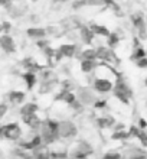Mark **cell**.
<instances>
[{
  "label": "cell",
  "mask_w": 147,
  "mask_h": 159,
  "mask_svg": "<svg viewBox=\"0 0 147 159\" xmlns=\"http://www.w3.org/2000/svg\"><path fill=\"white\" fill-rule=\"evenodd\" d=\"M38 104L36 103H26L20 107V114L22 116H28V114H35L38 111Z\"/></svg>",
  "instance_id": "obj_19"
},
{
  "label": "cell",
  "mask_w": 147,
  "mask_h": 159,
  "mask_svg": "<svg viewBox=\"0 0 147 159\" xmlns=\"http://www.w3.org/2000/svg\"><path fill=\"white\" fill-rule=\"evenodd\" d=\"M12 2H13V0H0V6L7 10V9L12 6Z\"/></svg>",
  "instance_id": "obj_36"
},
{
  "label": "cell",
  "mask_w": 147,
  "mask_h": 159,
  "mask_svg": "<svg viewBox=\"0 0 147 159\" xmlns=\"http://www.w3.org/2000/svg\"><path fill=\"white\" fill-rule=\"evenodd\" d=\"M94 88L95 91L100 93V94H107L113 90V83L110 78H102V77H98L95 81H94Z\"/></svg>",
  "instance_id": "obj_9"
},
{
  "label": "cell",
  "mask_w": 147,
  "mask_h": 159,
  "mask_svg": "<svg viewBox=\"0 0 147 159\" xmlns=\"http://www.w3.org/2000/svg\"><path fill=\"white\" fill-rule=\"evenodd\" d=\"M2 136H3V126L0 125V138H2Z\"/></svg>",
  "instance_id": "obj_41"
},
{
  "label": "cell",
  "mask_w": 147,
  "mask_h": 159,
  "mask_svg": "<svg viewBox=\"0 0 147 159\" xmlns=\"http://www.w3.org/2000/svg\"><path fill=\"white\" fill-rule=\"evenodd\" d=\"M95 100L97 98L89 93V90H81L80 94H78V101H80L81 104H89V103L93 104Z\"/></svg>",
  "instance_id": "obj_17"
},
{
  "label": "cell",
  "mask_w": 147,
  "mask_h": 159,
  "mask_svg": "<svg viewBox=\"0 0 147 159\" xmlns=\"http://www.w3.org/2000/svg\"><path fill=\"white\" fill-rule=\"evenodd\" d=\"M97 67H98L97 61H89V59H81V71L85 72V74H89V72H93Z\"/></svg>",
  "instance_id": "obj_18"
},
{
  "label": "cell",
  "mask_w": 147,
  "mask_h": 159,
  "mask_svg": "<svg viewBox=\"0 0 147 159\" xmlns=\"http://www.w3.org/2000/svg\"><path fill=\"white\" fill-rule=\"evenodd\" d=\"M113 91L114 96L117 97L123 104H130V98L133 97V90L128 87V84L121 77H118L115 80V84L113 85Z\"/></svg>",
  "instance_id": "obj_2"
},
{
  "label": "cell",
  "mask_w": 147,
  "mask_h": 159,
  "mask_svg": "<svg viewBox=\"0 0 147 159\" xmlns=\"http://www.w3.org/2000/svg\"><path fill=\"white\" fill-rule=\"evenodd\" d=\"M0 48L6 54H15L16 52V42L9 34L0 35Z\"/></svg>",
  "instance_id": "obj_8"
},
{
  "label": "cell",
  "mask_w": 147,
  "mask_h": 159,
  "mask_svg": "<svg viewBox=\"0 0 147 159\" xmlns=\"http://www.w3.org/2000/svg\"><path fill=\"white\" fill-rule=\"evenodd\" d=\"M26 34L30 39H43L46 38V32H45V28H29L26 30Z\"/></svg>",
  "instance_id": "obj_15"
},
{
  "label": "cell",
  "mask_w": 147,
  "mask_h": 159,
  "mask_svg": "<svg viewBox=\"0 0 147 159\" xmlns=\"http://www.w3.org/2000/svg\"><path fill=\"white\" fill-rule=\"evenodd\" d=\"M28 12V3L23 2V0H13L12 6L7 9L9 16L12 19H19V17H23Z\"/></svg>",
  "instance_id": "obj_3"
},
{
  "label": "cell",
  "mask_w": 147,
  "mask_h": 159,
  "mask_svg": "<svg viewBox=\"0 0 147 159\" xmlns=\"http://www.w3.org/2000/svg\"><path fill=\"white\" fill-rule=\"evenodd\" d=\"M7 104H6V103H0V120H2V119L4 117V116H6V113H7Z\"/></svg>",
  "instance_id": "obj_27"
},
{
  "label": "cell",
  "mask_w": 147,
  "mask_h": 159,
  "mask_svg": "<svg viewBox=\"0 0 147 159\" xmlns=\"http://www.w3.org/2000/svg\"><path fill=\"white\" fill-rule=\"evenodd\" d=\"M130 159H146V156L144 155H134V156H131Z\"/></svg>",
  "instance_id": "obj_39"
},
{
  "label": "cell",
  "mask_w": 147,
  "mask_h": 159,
  "mask_svg": "<svg viewBox=\"0 0 147 159\" xmlns=\"http://www.w3.org/2000/svg\"><path fill=\"white\" fill-rule=\"evenodd\" d=\"M32 2H38V0H32Z\"/></svg>",
  "instance_id": "obj_43"
},
{
  "label": "cell",
  "mask_w": 147,
  "mask_h": 159,
  "mask_svg": "<svg viewBox=\"0 0 147 159\" xmlns=\"http://www.w3.org/2000/svg\"><path fill=\"white\" fill-rule=\"evenodd\" d=\"M120 41H121V36H120L117 32H110V35L107 36V45H108V48H111V49H114V48L120 43Z\"/></svg>",
  "instance_id": "obj_21"
},
{
  "label": "cell",
  "mask_w": 147,
  "mask_h": 159,
  "mask_svg": "<svg viewBox=\"0 0 147 159\" xmlns=\"http://www.w3.org/2000/svg\"><path fill=\"white\" fill-rule=\"evenodd\" d=\"M75 100H76V96H75V94H74L72 91H69V90L65 93V96H63V98H62L63 103H67V104H69V106H71Z\"/></svg>",
  "instance_id": "obj_25"
},
{
  "label": "cell",
  "mask_w": 147,
  "mask_h": 159,
  "mask_svg": "<svg viewBox=\"0 0 147 159\" xmlns=\"http://www.w3.org/2000/svg\"><path fill=\"white\" fill-rule=\"evenodd\" d=\"M88 28L91 29V32H93L95 36H104V38H107L110 35V32H111L107 26L100 25V23H89Z\"/></svg>",
  "instance_id": "obj_14"
},
{
  "label": "cell",
  "mask_w": 147,
  "mask_h": 159,
  "mask_svg": "<svg viewBox=\"0 0 147 159\" xmlns=\"http://www.w3.org/2000/svg\"><path fill=\"white\" fill-rule=\"evenodd\" d=\"M58 51L61 52V55H62L63 58H74L78 48L74 43H63V45H61L58 48Z\"/></svg>",
  "instance_id": "obj_12"
},
{
  "label": "cell",
  "mask_w": 147,
  "mask_h": 159,
  "mask_svg": "<svg viewBox=\"0 0 147 159\" xmlns=\"http://www.w3.org/2000/svg\"><path fill=\"white\" fill-rule=\"evenodd\" d=\"M95 52H97V59H101L104 62H118L114 49H111L108 46H98V48H95Z\"/></svg>",
  "instance_id": "obj_7"
},
{
  "label": "cell",
  "mask_w": 147,
  "mask_h": 159,
  "mask_svg": "<svg viewBox=\"0 0 147 159\" xmlns=\"http://www.w3.org/2000/svg\"><path fill=\"white\" fill-rule=\"evenodd\" d=\"M111 138H113L114 140H121V139H127V138H128V133H127V132H124V130H115Z\"/></svg>",
  "instance_id": "obj_26"
},
{
  "label": "cell",
  "mask_w": 147,
  "mask_h": 159,
  "mask_svg": "<svg viewBox=\"0 0 147 159\" xmlns=\"http://www.w3.org/2000/svg\"><path fill=\"white\" fill-rule=\"evenodd\" d=\"M133 46H134V48H139V46H141V43H140V39L137 38V36H134V38H133Z\"/></svg>",
  "instance_id": "obj_38"
},
{
  "label": "cell",
  "mask_w": 147,
  "mask_h": 159,
  "mask_svg": "<svg viewBox=\"0 0 147 159\" xmlns=\"http://www.w3.org/2000/svg\"><path fill=\"white\" fill-rule=\"evenodd\" d=\"M36 45H38L39 49H43V48H46V46L49 45V41H46L45 38H43V39H38V41H36Z\"/></svg>",
  "instance_id": "obj_29"
},
{
  "label": "cell",
  "mask_w": 147,
  "mask_h": 159,
  "mask_svg": "<svg viewBox=\"0 0 147 159\" xmlns=\"http://www.w3.org/2000/svg\"><path fill=\"white\" fill-rule=\"evenodd\" d=\"M22 136V129L20 125L13 121V123H7L3 126V138L9 139V140H17Z\"/></svg>",
  "instance_id": "obj_6"
},
{
  "label": "cell",
  "mask_w": 147,
  "mask_h": 159,
  "mask_svg": "<svg viewBox=\"0 0 147 159\" xmlns=\"http://www.w3.org/2000/svg\"><path fill=\"white\" fill-rule=\"evenodd\" d=\"M2 23V29H3V34H9L10 29H12V25L9 22H0Z\"/></svg>",
  "instance_id": "obj_33"
},
{
  "label": "cell",
  "mask_w": 147,
  "mask_h": 159,
  "mask_svg": "<svg viewBox=\"0 0 147 159\" xmlns=\"http://www.w3.org/2000/svg\"><path fill=\"white\" fill-rule=\"evenodd\" d=\"M33 159H50V156L48 152H38V153L33 156Z\"/></svg>",
  "instance_id": "obj_32"
},
{
  "label": "cell",
  "mask_w": 147,
  "mask_h": 159,
  "mask_svg": "<svg viewBox=\"0 0 147 159\" xmlns=\"http://www.w3.org/2000/svg\"><path fill=\"white\" fill-rule=\"evenodd\" d=\"M22 65H23V68H25L28 72H33V74L45 70V67H42L41 64H38L32 57H28V58L23 59V61H22Z\"/></svg>",
  "instance_id": "obj_10"
},
{
  "label": "cell",
  "mask_w": 147,
  "mask_h": 159,
  "mask_svg": "<svg viewBox=\"0 0 147 159\" xmlns=\"http://www.w3.org/2000/svg\"><path fill=\"white\" fill-rule=\"evenodd\" d=\"M93 104H94V107H95V109H104L105 106H107V101H105V100H95Z\"/></svg>",
  "instance_id": "obj_31"
},
{
  "label": "cell",
  "mask_w": 147,
  "mask_h": 159,
  "mask_svg": "<svg viewBox=\"0 0 147 159\" xmlns=\"http://www.w3.org/2000/svg\"><path fill=\"white\" fill-rule=\"evenodd\" d=\"M144 57H146V49H144L143 46H139V48H134V51H133L130 59L133 61V62H136L137 59L144 58Z\"/></svg>",
  "instance_id": "obj_23"
},
{
  "label": "cell",
  "mask_w": 147,
  "mask_h": 159,
  "mask_svg": "<svg viewBox=\"0 0 147 159\" xmlns=\"http://www.w3.org/2000/svg\"><path fill=\"white\" fill-rule=\"evenodd\" d=\"M130 22L131 25L134 26V29L137 30L139 28L146 26V19H144V13L143 12H136L130 15Z\"/></svg>",
  "instance_id": "obj_13"
},
{
  "label": "cell",
  "mask_w": 147,
  "mask_h": 159,
  "mask_svg": "<svg viewBox=\"0 0 147 159\" xmlns=\"http://www.w3.org/2000/svg\"><path fill=\"white\" fill-rule=\"evenodd\" d=\"M82 25H84L82 19L80 16H75V15H71V16L61 19V26H62V29L65 32L67 30H78Z\"/></svg>",
  "instance_id": "obj_5"
},
{
  "label": "cell",
  "mask_w": 147,
  "mask_h": 159,
  "mask_svg": "<svg viewBox=\"0 0 147 159\" xmlns=\"http://www.w3.org/2000/svg\"><path fill=\"white\" fill-rule=\"evenodd\" d=\"M55 3H65V2H68V0H54Z\"/></svg>",
  "instance_id": "obj_40"
},
{
  "label": "cell",
  "mask_w": 147,
  "mask_h": 159,
  "mask_svg": "<svg viewBox=\"0 0 147 159\" xmlns=\"http://www.w3.org/2000/svg\"><path fill=\"white\" fill-rule=\"evenodd\" d=\"M97 125L100 126V127H110V126H113L114 125V119L113 117H110V116H107V117H100L97 119Z\"/></svg>",
  "instance_id": "obj_24"
},
{
  "label": "cell",
  "mask_w": 147,
  "mask_h": 159,
  "mask_svg": "<svg viewBox=\"0 0 147 159\" xmlns=\"http://www.w3.org/2000/svg\"><path fill=\"white\" fill-rule=\"evenodd\" d=\"M26 98V94L25 91H17V90H15V91H10L9 93V101L12 103V104H22L23 101H25Z\"/></svg>",
  "instance_id": "obj_16"
},
{
  "label": "cell",
  "mask_w": 147,
  "mask_h": 159,
  "mask_svg": "<svg viewBox=\"0 0 147 159\" xmlns=\"http://www.w3.org/2000/svg\"><path fill=\"white\" fill-rule=\"evenodd\" d=\"M76 134V126L69 120L58 123V138H74Z\"/></svg>",
  "instance_id": "obj_4"
},
{
  "label": "cell",
  "mask_w": 147,
  "mask_h": 159,
  "mask_svg": "<svg viewBox=\"0 0 147 159\" xmlns=\"http://www.w3.org/2000/svg\"><path fill=\"white\" fill-rule=\"evenodd\" d=\"M78 32H80L81 41L84 42V43H87V45H91V43H93L95 35L91 32V29L88 28V25H82L80 29H78Z\"/></svg>",
  "instance_id": "obj_11"
},
{
  "label": "cell",
  "mask_w": 147,
  "mask_h": 159,
  "mask_svg": "<svg viewBox=\"0 0 147 159\" xmlns=\"http://www.w3.org/2000/svg\"><path fill=\"white\" fill-rule=\"evenodd\" d=\"M22 78H23V81H25L26 88H28V90H32V88L35 87V84H36V74L26 71L25 74L22 75Z\"/></svg>",
  "instance_id": "obj_20"
},
{
  "label": "cell",
  "mask_w": 147,
  "mask_h": 159,
  "mask_svg": "<svg viewBox=\"0 0 147 159\" xmlns=\"http://www.w3.org/2000/svg\"><path fill=\"white\" fill-rule=\"evenodd\" d=\"M102 159H121V155L120 153H115V152H110V153H105L104 156H102Z\"/></svg>",
  "instance_id": "obj_30"
},
{
  "label": "cell",
  "mask_w": 147,
  "mask_h": 159,
  "mask_svg": "<svg viewBox=\"0 0 147 159\" xmlns=\"http://www.w3.org/2000/svg\"><path fill=\"white\" fill-rule=\"evenodd\" d=\"M146 126H147L146 120H144V119H140V120H139V127H140V129L144 130V129H146Z\"/></svg>",
  "instance_id": "obj_37"
},
{
  "label": "cell",
  "mask_w": 147,
  "mask_h": 159,
  "mask_svg": "<svg viewBox=\"0 0 147 159\" xmlns=\"http://www.w3.org/2000/svg\"><path fill=\"white\" fill-rule=\"evenodd\" d=\"M0 34H3V29H2V23H0Z\"/></svg>",
  "instance_id": "obj_42"
},
{
  "label": "cell",
  "mask_w": 147,
  "mask_h": 159,
  "mask_svg": "<svg viewBox=\"0 0 147 159\" xmlns=\"http://www.w3.org/2000/svg\"><path fill=\"white\" fill-rule=\"evenodd\" d=\"M137 138L141 140L143 146H146V145H147V139H146V133H144V130H140V133L137 134Z\"/></svg>",
  "instance_id": "obj_35"
},
{
  "label": "cell",
  "mask_w": 147,
  "mask_h": 159,
  "mask_svg": "<svg viewBox=\"0 0 147 159\" xmlns=\"http://www.w3.org/2000/svg\"><path fill=\"white\" fill-rule=\"evenodd\" d=\"M45 32H46V35H56L58 34V28H55V26H48V28H45Z\"/></svg>",
  "instance_id": "obj_34"
},
{
  "label": "cell",
  "mask_w": 147,
  "mask_h": 159,
  "mask_svg": "<svg viewBox=\"0 0 147 159\" xmlns=\"http://www.w3.org/2000/svg\"><path fill=\"white\" fill-rule=\"evenodd\" d=\"M58 123L59 121L52 120V119H46L45 121H42V125H41V130H42L41 139H42L43 143L50 145V143L55 142V139L58 138Z\"/></svg>",
  "instance_id": "obj_1"
},
{
  "label": "cell",
  "mask_w": 147,
  "mask_h": 159,
  "mask_svg": "<svg viewBox=\"0 0 147 159\" xmlns=\"http://www.w3.org/2000/svg\"><path fill=\"white\" fill-rule=\"evenodd\" d=\"M80 58L81 59H89V61H97V52H95V48H87V49L81 51Z\"/></svg>",
  "instance_id": "obj_22"
},
{
  "label": "cell",
  "mask_w": 147,
  "mask_h": 159,
  "mask_svg": "<svg viewBox=\"0 0 147 159\" xmlns=\"http://www.w3.org/2000/svg\"><path fill=\"white\" fill-rule=\"evenodd\" d=\"M136 65H137L139 68H141V70H143V68H146L147 67V57L137 59V61H136Z\"/></svg>",
  "instance_id": "obj_28"
}]
</instances>
